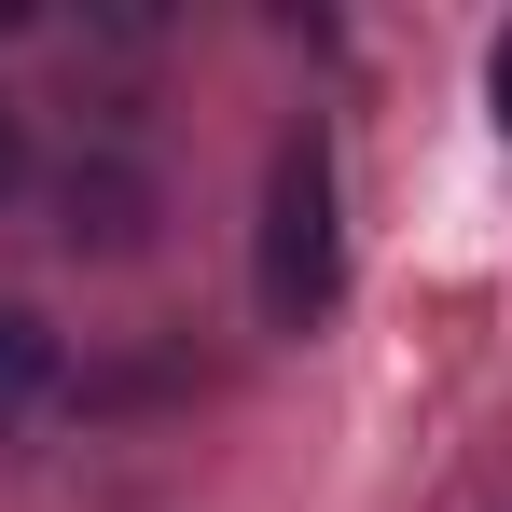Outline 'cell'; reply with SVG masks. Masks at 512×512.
I'll return each instance as SVG.
<instances>
[{"instance_id": "6da1fadb", "label": "cell", "mask_w": 512, "mask_h": 512, "mask_svg": "<svg viewBox=\"0 0 512 512\" xmlns=\"http://www.w3.org/2000/svg\"><path fill=\"white\" fill-rule=\"evenodd\" d=\"M333 291H346L333 153H319V125H305V139H277V167H263V319H277V333H319Z\"/></svg>"}, {"instance_id": "7a4b0ae2", "label": "cell", "mask_w": 512, "mask_h": 512, "mask_svg": "<svg viewBox=\"0 0 512 512\" xmlns=\"http://www.w3.org/2000/svg\"><path fill=\"white\" fill-rule=\"evenodd\" d=\"M56 402H70V346H56V319L0 305V443H28Z\"/></svg>"}, {"instance_id": "3957f363", "label": "cell", "mask_w": 512, "mask_h": 512, "mask_svg": "<svg viewBox=\"0 0 512 512\" xmlns=\"http://www.w3.org/2000/svg\"><path fill=\"white\" fill-rule=\"evenodd\" d=\"M56 236H70V250H139V236H153V194H139V167H70V194H56Z\"/></svg>"}, {"instance_id": "277c9868", "label": "cell", "mask_w": 512, "mask_h": 512, "mask_svg": "<svg viewBox=\"0 0 512 512\" xmlns=\"http://www.w3.org/2000/svg\"><path fill=\"white\" fill-rule=\"evenodd\" d=\"M28 180V125H14V97H0V194Z\"/></svg>"}, {"instance_id": "5b68a950", "label": "cell", "mask_w": 512, "mask_h": 512, "mask_svg": "<svg viewBox=\"0 0 512 512\" xmlns=\"http://www.w3.org/2000/svg\"><path fill=\"white\" fill-rule=\"evenodd\" d=\"M499 125H512V28H499Z\"/></svg>"}, {"instance_id": "8992f818", "label": "cell", "mask_w": 512, "mask_h": 512, "mask_svg": "<svg viewBox=\"0 0 512 512\" xmlns=\"http://www.w3.org/2000/svg\"><path fill=\"white\" fill-rule=\"evenodd\" d=\"M0 28H28V0H0Z\"/></svg>"}]
</instances>
